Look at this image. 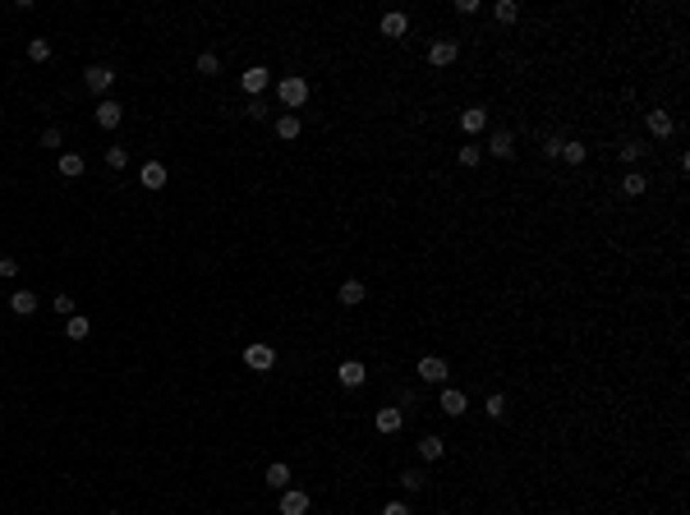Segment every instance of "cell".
<instances>
[{
    "label": "cell",
    "instance_id": "obj_5",
    "mask_svg": "<svg viewBox=\"0 0 690 515\" xmlns=\"http://www.w3.org/2000/svg\"><path fill=\"white\" fill-rule=\"evenodd\" d=\"M645 129L654 134V139H672V134H676V120L667 111H649L645 115Z\"/></svg>",
    "mask_w": 690,
    "mask_h": 515
},
{
    "label": "cell",
    "instance_id": "obj_6",
    "mask_svg": "<svg viewBox=\"0 0 690 515\" xmlns=\"http://www.w3.org/2000/svg\"><path fill=\"white\" fill-rule=\"evenodd\" d=\"M455 55H460V46L451 42V37H442V42L428 46V60L437 65V70H446V65H455Z\"/></svg>",
    "mask_w": 690,
    "mask_h": 515
},
{
    "label": "cell",
    "instance_id": "obj_12",
    "mask_svg": "<svg viewBox=\"0 0 690 515\" xmlns=\"http://www.w3.org/2000/svg\"><path fill=\"white\" fill-rule=\"evenodd\" d=\"M465 410H470V401H465V391H455V386H442V414H451V419H460Z\"/></svg>",
    "mask_w": 690,
    "mask_h": 515
},
{
    "label": "cell",
    "instance_id": "obj_14",
    "mask_svg": "<svg viewBox=\"0 0 690 515\" xmlns=\"http://www.w3.org/2000/svg\"><path fill=\"white\" fill-rule=\"evenodd\" d=\"M460 129H465V134H483V129H488V111H483V106H470V111H460Z\"/></svg>",
    "mask_w": 690,
    "mask_h": 515
},
{
    "label": "cell",
    "instance_id": "obj_3",
    "mask_svg": "<svg viewBox=\"0 0 690 515\" xmlns=\"http://www.w3.org/2000/svg\"><path fill=\"white\" fill-rule=\"evenodd\" d=\"M267 83H271V74L262 70V65H249V70L239 74V87H244L249 97H262V92H267Z\"/></svg>",
    "mask_w": 690,
    "mask_h": 515
},
{
    "label": "cell",
    "instance_id": "obj_4",
    "mask_svg": "<svg viewBox=\"0 0 690 515\" xmlns=\"http://www.w3.org/2000/svg\"><path fill=\"white\" fill-rule=\"evenodd\" d=\"M488 152L502 157V161H511V157H516V134H511V129H492L488 134Z\"/></svg>",
    "mask_w": 690,
    "mask_h": 515
},
{
    "label": "cell",
    "instance_id": "obj_35",
    "mask_svg": "<svg viewBox=\"0 0 690 515\" xmlns=\"http://www.w3.org/2000/svg\"><path fill=\"white\" fill-rule=\"evenodd\" d=\"M51 304H55V313H65V318H74V299H70V295H55V299H51Z\"/></svg>",
    "mask_w": 690,
    "mask_h": 515
},
{
    "label": "cell",
    "instance_id": "obj_2",
    "mask_svg": "<svg viewBox=\"0 0 690 515\" xmlns=\"http://www.w3.org/2000/svg\"><path fill=\"white\" fill-rule=\"evenodd\" d=\"M83 83L92 87L97 97H102V92H111V83H115V70H111V65H87V70H83Z\"/></svg>",
    "mask_w": 690,
    "mask_h": 515
},
{
    "label": "cell",
    "instance_id": "obj_38",
    "mask_svg": "<svg viewBox=\"0 0 690 515\" xmlns=\"http://www.w3.org/2000/svg\"><path fill=\"white\" fill-rule=\"evenodd\" d=\"M382 515H410V506H405V502H387Z\"/></svg>",
    "mask_w": 690,
    "mask_h": 515
},
{
    "label": "cell",
    "instance_id": "obj_10",
    "mask_svg": "<svg viewBox=\"0 0 690 515\" xmlns=\"http://www.w3.org/2000/svg\"><path fill=\"white\" fill-rule=\"evenodd\" d=\"M139 184L143 189H166V166H161V161H143Z\"/></svg>",
    "mask_w": 690,
    "mask_h": 515
},
{
    "label": "cell",
    "instance_id": "obj_26",
    "mask_svg": "<svg viewBox=\"0 0 690 515\" xmlns=\"http://www.w3.org/2000/svg\"><path fill=\"white\" fill-rule=\"evenodd\" d=\"M492 14H497V23H516V18H520V5H516V0H497V9H492Z\"/></svg>",
    "mask_w": 690,
    "mask_h": 515
},
{
    "label": "cell",
    "instance_id": "obj_22",
    "mask_svg": "<svg viewBox=\"0 0 690 515\" xmlns=\"http://www.w3.org/2000/svg\"><path fill=\"white\" fill-rule=\"evenodd\" d=\"M299 129H304V124H299V115H281V120H276V139H286V143H295Z\"/></svg>",
    "mask_w": 690,
    "mask_h": 515
},
{
    "label": "cell",
    "instance_id": "obj_31",
    "mask_svg": "<svg viewBox=\"0 0 690 515\" xmlns=\"http://www.w3.org/2000/svg\"><path fill=\"white\" fill-rule=\"evenodd\" d=\"M198 74H221V60H217L212 51H203V55H198Z\"/></svg>",
    "mask_w": 690,
    "mask_h": 515
},
{
    "label": "cell",
    "instance_id": "obj_32",
    "mask_svg": "<svg viewBox=\"0 0 690 515\" xmlns=\"http://www.w3.org/2000/svg\"><path fill=\"white\" fill-rule=\"evenodd\" d=\"M479 157H483V148H479V143H470V148H460V166H479Z\"/></svg>",
    "mask_w": 690,
    "mask_h": 515
},
{
    "label": "cell",
    "instance_id": "obj_13",
    "mask_svg": "<svg viewBox=\"0 0 690 515\" xmlns=\"http://www.w3.org/2000/svg\"><path fill=\"white\" fill-rule=\"evenodd\" d=\"M336 377H341V386H364V377H368V368L359 364V359H345L341 368H336Z\"/></svg>",
    "mask_w": 690,
    "mask_h": 515
},
{
    "label": "cell",
    "instance_id": "obj_18",
    "mask_svg": "<svg viewBox=\"0 0 690 515\" xmlns=\"http://www.w3.org/2000/svg\"><path fill=\"white\" fill-rule=\"evenodd\" d=\"M9 308H14L18 318L37 313V295H33V290H14V295H9Z\"/></svg>",
    "mask_w": 690,
    "mask_h": 515
},
{
    "label": "cell",
    "instance_id": "obj_24",
    "mask_svg": "<svg viewBox=\"0 0 690 515\" xmlns=\"http://www.w3.org/2000/svg\"><path fill=\"white\" fill-rule=\"evenodd\" d=\"M60 175H65V180H79V175H83V157H79V152H60Z\"/></svg>",
    "mask_w": 690,
    "mask_h": 515
},
{
    "label": "cell",
    "instance_id": "obj_28",
    "mask_svg": "<svg viewBox=\"0 0 690 515\" xmlns=\"http://www.w3.org/2000/svg\"><path fill=\"white\" fill-rule=\"evenodd\" d=\"M483 410H488V419H502V414H507V396H502V391H492L488 401H483Z\"/></svg>",
    "mask_w": 690,
    "mask_h": 515
},
{
    "label": "cell",
    "instance_id": "obj_36",
    "mask_svg": "<svg viewBox=\"0 0 690 515\" xmlns=\"http://www.w3.org/2000/svg\"><path fill=\"white\" fill-rule=\"evenodd\" d=\"M561 143H566V139H557V134H552V139H543V152H548V157H561Z\"/></svg>",
    "mask_w": 690,
    "mask_h": 515
},
{
    "label": "cell",
    "instance_id": "obj_17",
    "mask_svg": "<svg viewBox=\"0 0 690 515\" xmlns=\"http://www.w3.org/2000/svg\"><path fill=\"white\" fill-rule=\"evenodd\" d=\"M410 33V18L401 14V9H392V14H382V37H405Z\"/></svg>",
    "mask_w": 690,
    "mask_h": 515
},
{
    "label": "cell",
    "instance_id": "obj_15",
    "mask_svg": "<svg viewBox=\"0 0 690 515\" xmlns=\"http://www.w3.org/2000/svg\"><path fill=\"white\" fill-rule=\"evenodd\" d=\"M336 299H341L345 308H355V304H364V299H368V286H364V281H345V286L336 290Z\"/></svg>",
    "mask_w": 690,
    "mask_h": 515
},
{
    "label": "cell",
    "instance_id": "obj_16",
    "mask_svg": "<svg viewBox=\"0 0 690 515\" xmlns=\"http://www.w3.org/2000/svg\"><path fill=\"white\" fill-rule=\"evenodd\" d=\"M120 120H124V111L111 102V97H106V102H97V124H102V129H115Z\"/></svg>",
    "mask_w": 690,
    "mask_h": 515
},
{
    "label": "cell",
    "instance_id": "obj_9",
    "mask_svg": "<svg viewBox=\"0 0 690 515\" xmlns=\"http://www.w3.org/2000/svg\"><path fill=\"white\" fill-rule=\"evenodd\" d=\"M281 515H308V492L286 488L281 492Z\"/></svg>",
    "mask_w": 690,
    "mask_h": 515
},
{
    "label": "cell",
    "instance_id": "obj_34",
    "mask_svg": "<svg viewBox=\"0 0 690 515\" xmlns=\"http://www.w3.org/2000/svg\"><path fill=\"white\" fill-rule=\"evenodd\" d=\"M60 139H65V134L55 129V124H51V129H42V148H60Z\"/></svg>",
    "mask_w": 690,
    "mask_h": 515
},
{
    "label": "cell",
    "instance_id": "obj_19",
    "mask_svg": "<svg viewBox=\"0 0 690 515\" xmlns=\"http://www.w3.org/2000/svg\"><path fill=\"white\" fill-rule=\"evenodd\" d=\"M267 488H276V492H286V488H290V465H286V460L267 465Z\"/></svg>",
    "mask_w": 690,
    "mask_h": 515
},
{
    "label": "cell",
    "instance_id": "obj_30",
    "mask_svg": "<svg viewBox=\"0 0 690 515\" xmlns=\"http://www.w3.org/2000/svg\"><path fill=\"white\" fill-rule=\"evenodd\" d=\"M106 166H111V170H124V166H129V152H124V148H106Z\"/></svg>",
    "mask_w": 690,
    "mask_h": 515
},
{
    "label": "cell",
    "instance_id": "obj_27",
    "mask_svg": "<svg viewBox=\"0 0 690 515\" xmlns=\"http://www.w3.org/2000/svg\"><path fill=\"white\" fill-rule=\"evenodd\" d=\"M419 455L424 460H442V437H419Z\"/></svg>",
    "mask_w": 690,
    "mask_h": 515
},
{
    "label": "cell",
    "instance_id": "obj_21",
    "mask_svg": "<svg viewBox=\"0 0 690 515\" xmlns=\"http://www.w3.org/2000/svg\"><path fill=\"white\" fill-rule=\"evenodd\" d=\"M585 157H589V148H585V143H576V139H566V143H561V161H571V166H585Z\"/></svg>",
    "mask_w": 690,
    "mask_h": 515
},
{
    "label": "cell",
    "instance_id": "obj_11",
    "mask_svg": "<svg viewBox=\"0 0 690 515\" xmlns=\"http://www.w3.org/2000/svg\"><path fill=\"white\" fill-rule=\"evenodd\" d=\"M377 433H401V423H405V410L401 405H387V410H377Z\"/></svg>",
    "mask_w": 690,
    "mask_h": 515
},
{
    "label": "cell",
    "instance_id": "obj_33",
    "mask_svg": "<svg viewBox=\"0 0 690 515\" xmlns=\"http://www.w3.org/2000/svg\"><path fill=\"white\" fill-rule=\"evenodd\" d=\"M401 483H405V492H419V488H424V474H419V470H405Z\"/></svg>",
    "mask_w": 690,
    "mask_h": 515
},
{
    "label": "cell",
    "instance_id": "obj_29",
    "mask_svg": "<svg viewBox=\"0 0 690 515\" xmlns=\"http://www.w3.org/2000/svg\"><path fill=\"white\" fill-rule=\"evenodd\" d=\"M621 161H626V166H630V161H640V157H645V143H635V139H626V143H621Z\"/></svg>",
    "mask_w": 690,
    "mask_h": 515
},
{
    "label": "cell",
    "instance_id": "obj_39",
    "mask_svg": "<svg viewBox=\"0 0 690 515\" xmlns=\"http://www.w3.org/2000/svg\"><path fill=\"white\" fill-rule=\"evenodd\" d=\"M106 515H120V511H106Z\"/></svg>",
    "mask_w": 690,
    "mask_h": 515
},
{
    "label": "cell",
    "instance_id": "obj_8",
    "mask_svg": "<svg viewBox=\"0 0 690 515\" xmlns=\"http://www.w3.org/2000/svg\"><path fill=\"white\" fill-rule=\"evenodd\" d=\"M244 364H249V368H258V373H267V368L276 364V349L258 341V345H249V349H244Z\"/></svg>",
    "mask_w": 690,
    "mask_h": 515
},
{
    "label": "cell",
    "instance_id": "obj_25",
    "mask_svg": "<svg viewBox=\"0 0 690 515\" xmlns=\"http://www.w3.org/2000/svg\"><path fill=\"white\" fill-rule=\"evenodd\" d=\"M28 60L46 65V60H51V42H46V37H33V42H28Z\"/></svg>",
    "mask_w": 690,
    "mask_h": 515
},
{
    "label": "cell",
    "instance_id": "obj_1",
    "mask_svg": "<svg viewBox=\"0 0 690 515\" xmlns=\"http://www.w3.org/2000/svg\"><path fill=\"white\" fill-rule=\"evenodd\" d=\"M276 97H281V106H290V111H299V106L308 102V83L299 79V74H286V79L276 83Z\"/></svg>",
    "mask_w": 690,
    "mask_h": 515
},
{
    "label": "cell",
    "instance_id": "obj_23",
    "mask_svg": "<svg viewBox=\"0 0 690 515\" xmlns=\"http://www.w3.org/2000/svg\"><path fill=\"white\" fill-rule=\"evenodd\" d=\"M649 189V180L640 170H626V180H621V193H626V198H640V193Z\"/></svg>",
    "mask_w": 690,
    "mask_h": 515
},
{
    "label": "cell",
    "instance_id": "obj_7",
    "mask_svg": "<svg viewBox=\"0 0 690 515\" xmlns=\"http://www.w3.org/2000/svg\"><path fill=\"white\" fill-rule=\"evenodd\" d=\"M446 373H451V368H446L442 354H424L419 359V377H424V382H446Z\"/></svg>",
    "mask_w": 690,
    "mask_h": 515
},
{
    "label": "cell",
    "instance_id": "obj_20",
    "mask_svg": "<svg viewBox=\"0 0 690 515\" xmlns=\"http://www.w3.org/2000/svg\"><path fill=\"white\" fill-rule=\"evenodd\" d=\"M65 336H70V341H87V336H92V322H87L83 313H74L70 322H65Z\"/></svg>",
    "mask_w": 690,
    "mask_h": 515
},
{
    "label": "cell",
    "instance_id": "obj_37",
    "mask_svg": "<svg viewBox=\"0 0 690 515\" xmlns=\"http://www.w3.org/2000/svg\"><path fill=\"white\" fill-rule=\"evenodd\" d=\"M0 276H5V281L18 276V258H0Z\"/></svg>",
    "mask_w": 690,
    "mask_h": 515
}]
</instances>
